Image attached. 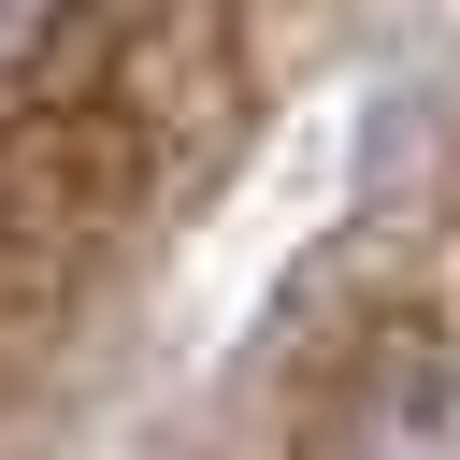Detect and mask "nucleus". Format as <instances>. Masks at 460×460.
I'll return each mask as SVG.
<instances>
[{
    "mask_svg": "<svg viewBox=\"0 0 460 460\" xmlns=\"http://www.w3.org/2000/svg\"><path fill=\"white\" fill-rule=\"evenodd\" d=\"M58 14H72V0H0V72H14V58H43V29H58Z\"/></svg>",
    "mask_w": 460,
    "mask_h": 460,
    "instance_id": "obj_2",
    "label": "nucleus"
},
{
    "mask_svg": "<svg viewBox=\"0 0 460 460\" xmlns=\"http://www.w3.org/2000/svg\"><path fill=\"white\" fill-rule=\"evenodd\" d=\"M345 460H460V359H388L345 417Z\"/></svg>",
    "mask_w": 460,
    "mask_h": 460,
    "instance_id": "obj_1",
    "label": "nucleus"
}]
</instances>
